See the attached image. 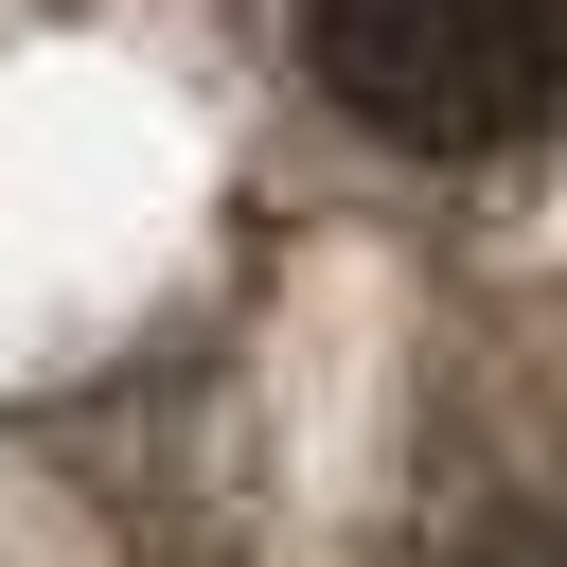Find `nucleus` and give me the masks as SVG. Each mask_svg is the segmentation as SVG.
<instances>
[{
    "instance_id": "obj_2",
    "label": "nucleus",
    "mask_w": 567,
    "mask_h": 567,
    "mask_svg": "<svg viewBox=\"0 0 567 567\" xmlns=\"http://www.w3.org/2000/svg\"><path fill=\"white\" fill-rule=\"evenodd\" d=\"M425 567H567V514H549V496H496V514H461Z\"/></svg>"
},
{
    "instance_id": "obj_1",
    "label": "nucleus",
    "mask_w": 567,
    "mask_h": 567,
    "mask_svg": "<svg viewBox=\"0 0 567 567\" xmlns=\"http://www.w3.org/2000/svg\"><path fill=\"white\" fill-rule=\"evenodd\" d=\"M301 71L408 159H514L567 124V0H284Z\"/></svg>"
}]
</instances>
